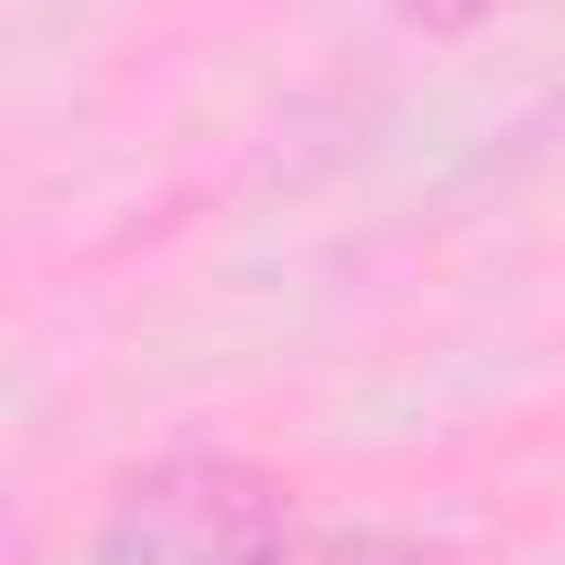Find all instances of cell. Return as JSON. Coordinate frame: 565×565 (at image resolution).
Here are the masks:
<instances>
[{
    "mask_svg": "<svg viewBox=\"0 0 565 565\" xmlns=\"http://www.w3.org/2000/svg\"><path fill=\"white\" fill-rule=\"evenodd\" d=\"M282 556H291L282 486L230 450H177L141 468L97 530V565H282Z\"/></svg>",
    "mask_w": 565,
    "mask_h": 565,
    "instance_id": "obj_1",
    "label": "cell"
},
{
    "mask_svg": "<svg viewBox=\"0 0 565 565\" xmlns=\"http://www.w3.org/2000/svg\"><path fill=\"white\" fill-rule=\"evenodd\" d=\"M415 26H477L486 9H503V0H397Z\"/></svg>",
    "mask_w": 565,
    "mask_h": 565,
    "instance_id": "obj_2",
    "label": "cell"
}]
</instances>
